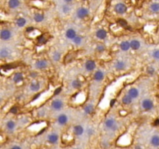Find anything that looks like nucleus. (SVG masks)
<instances>
[{"label":"nucleus","mask_w":159,"mask_h":149,"mask_svg":"<svg viewBox=\"0 0 159 149\" xmlns=\"http://www.w3.org/2000/svg\"><path fill=\"white\" fill-rule=\"evenodd\" d=\"M141 107L146 111H150L154 107V103L152 102V100L149 99H144L142 103H141Z\"/></svg>","instance_id":"nucleus-1"},{"label":"nucleus","mask_w":159,"mask_h":149,"mask_svg":"<svg viewBox=\"0 0 159 149\" xmlns=\"http://www.w3.org/2000/svg\"><path fill=\"white\" fill-rule=\"evenodd\" d=\"M114 10L116 13L118 14H123L125 13L127 10V5H125L124 3H122V2H120V3H117L114 7Z\"/></svg>","instance_id":"nucleus-2"},{"label":"nucleus","mask_w":159,"mask_h":149,"mask_svg":"<svg viewBox=\"0 0 159 149\" xmlns=\"http://www.w3.org/2000/svg\"><path fill=\"white\" fill-rule=\"evenodd\" d=\"M11 36H12V34H11L10 30L7 29H3L0 32V38L2 41H8L11 38Z\"/></svg>","instance_id":"nucleus-3"},{"label":"nucleus","mask_w":159,"mask_h":149,"mask_svg":"<svg viewBox=\"0 0 159 149\" xmlns=\"http://www.w3.org/2000/svg\"><path fill=\"white\" fill-rule=\"evenodd\" d=\"M89 15V10L86 8H79L76 12V16L79 19H84Z\"/></svg>","instance_id":"nucleus-4"},{"label":"nucleus","mask_w":159,"mask_h":149,"mask_svg":"<svg viewBox=\"0 0 159 149\" xmlns=\"http://www.w3.org/2000/svg\"><path fill=\"white\" fill-rule=\"evenodd\" d=\"M63 102L61 101V99H55L54 101L52 102L51 103V107L52 108L55 110H60L63 107Z\"/></svg>","instance_id":"nucleus-5"},{"label":"nucleus","mask_w":159,"mask_h":149,"mask_svg":"<svg viewBox=\"0 0 159 149\" xmlns=\"http://www.w3.org/2000/svg\"><path fill=\"white\" fill-rule=\"evenodd\" d=\"M86 69L88 71H92L93 70L95 69L96 67V62L92 60H88L86 62Z\"/></svg>","instance_id":"nucleus-6"},{"label":"nucleus","mask_w":159,"mask_h":149,"mask_svg":"<svg viewBox=\"0 0 159 149\" xmlns=\"http://www.w3.org/2000/svg\"><path fill=\"white\" fill-rule=\"evenodd\" d=\"M96 36L99 40H104L105 39V37H107V32L104 29H99L96 33Z\"/></svg>","instance_id":"nucleus-7"},{"label":"nucleus","mask_w":159,"mask_h":149,"mask_svg":"<svg viewBox=\"0 0 159 149\" xmlns=\"http://www.w3.org/2000/svg\"><path fill=\"white\" fill-rule=\"evenodd\" d=\"M149 9L153 13H158L159 12V2H153L149 5Z\"/></svg>","instance_id":"nucleus-8"},{"label":"nucleus","mask_w":159,"mask_h":149,"mask_svg":"<svg viewBox=\"0 0 159 149\" xmlns=\"http://www.w3.org/2000/svg\"><path fill=\"white\" fill-rule=\"evenodd\" d=\"M65 36H66V37L68 38V39L73 40L74 38L77 36V34H76V31H75L74 29L70 28V29H68V30H66Z\"/></svg>","instance_id":"nucleus-9"},{"label":"nucleus","mask_w":159,"mask_h":149,"mask_svg":"<svg viewBox=\"0 0 159 149\" xmlns=\"http://www.w3.org/2000/svg\"><path fill=\"white\" fill-rule=\"evenodd\" d=\"M35 67H36L37 69L40 70L44 69V68H46L47 67V62L45 60L37 61L36 62V64H35Z\"/></svg>","instance_id":"nucleus-10"},{"label":"nucleus","mask_w":159,"mask_h":149,"mask_svg":"<svg viewBox=\"0 0 159 149\" xmlns=\"http://www.w3.org/2000/svg\"><path fill=\"white\" fill-rule=\"evenodd\" d=\"M71 10H72V7L68 3L63 4L62 5H61V7H60V11H61V12L63 13V14H68V13H69L71 12Z\"/></svg>","instance_id":"nucleus-11"},{"label":"nucleus","mask_w":159,"mask_h":149,"mask_svg":"<svg viewBox=\"0 0 159 149\" xmlns=\"http://www.w3.org/2000/svg\"><path fill=\"white\" fill-rule=\"evenodd\" d=\"M47 140H48V142L50 144H56L58 141V135L54 133L50 134L47 137Z\"/></svg>","instance_id":"nucleus-12"},{"label":"nucleus","mask_w":159,"mask_h":149,"mask_svg":"<svg viewBox=\"0 0 159 149\" xmlns=\"http://www.w3.org/2000/svg\"><path fill=\"white\" fill-rule=\"evenodd\" d=\"M30 89L33 92H37L41 89V83L39 82H37V81L32 82L31 83V85H30Z\"/></svg>","instance_id":"nucleus-13"},{"label":"nucleus","mask_w":159,"mask_h":149,"mask_svg":"<svg viewBox=\"0 0 159 149\" xmlns=\"http://www.w3.org/2000/svg\"><path fill=\"white\" fill-rule=\"evenodd\" d=\"M73 132L76 136H81L82 134L84 133V128L81 125H76L74 127Z\"/></svg>","instance_id":"nucleus-14"},{"label":"nucleus","mask_w":159,"mask_h":149,"mask_svg":"<svg viewBox=\"0 0 159 149\" xmlns=\"http://www.w3.org/2000/svg\"><path fill=\"white\" fill-rule=\"evenodd\" d=\"M127 67L126 65V63L123 61H117L115 64V68H116V70L118 71H122V70H124Z\"/></svg>","instance_id":"nucleus-15"},{"label":"nucleus","mask_w":159,"mask_h":149,"mask_svg":"<svg viewBox=\"0 0 159 149\" xmlns=\"http://www.w3.org/2000/svg\"><path fill=\"white\" fill-rule=\"evenodd\" d=\"M9 54H10V52L8 48H2L0 50V58L2 59H5L9 57Z\"/></svg>","instance_id":"nucleus-16"},{"label":"nucleus","mask_w":159,"mask_h":149,"mask_svg":"<svg viewBox=\"0 0 159 149\" xmlns=\"http://www.w3.org/2000/svg\"><path fill=\"white\" fill-rule=\"evenodd\" d=\"M68 116L65 115V114H61L59 117H57V122L61 125H65L68 122Z\"/></svg>","instance_id":"nucleus-17"},{"label":"nucleus","mask_w":159,"mask_h":149,"mask_svg":"<svg viewBox=\"0 0 159 149\" xmlns=\"http://www.w3.org/2000/svg\"><path fill=\"white\" fill-rule=\"evenodd\" d=\"M128 95L131 96L133 99H135L139 96V91L137 88H131L128 90Z\"/></svg>","instance_id":"nucleus-18"},{"label":"nucleus","mask_w":159,"mask_h":149,"mask_svg":"<svg viewBox=\"0 0 159 149\" xmlns=\"http://www.w3.org/2000/svg\"><path fill=\"white\" fill-rule=\"evenodd\" d=\"M131 43V48L134 51H137L141 48V43L138 40H132L130 41Z\"/></svg>","instance_id":"nucleus-19"},{"label":"nucleus","mask_w":159,"mask_h":149,"mask_svg":"<svg viewBox=\"0 0 159 149\" xmlns=\"http://www.w3.org/2000/svg\"><path fill=\"white\" fill-rule=\"evenodd\" d=\"M8 5H9V7L10 9H16L20 6V0H9Z\"/></svg>","instance_id":"nucleus-20"},{"label":"nucleus","mask_w":159,"mask_h":149,"mask_svg":"<svg viewBox=\"0 0 159 149\" xmlns=\"http://www.w3.org/2000/svg\"><path fill=\"white\" fill-rule=\"evenodd\" d=\"M151 144L154 147H159V135H154L151 137Z\"/></svg>","instance_id":"nucleus-21"},{"label":"nucleus","mask_w":159,"mask_h":149,"mask_svg":"<svg viewBox=\"0 0 159 149\" xmlns=\"http://www.w3.org/2000/svg\"><path fill=\"white\" fill-rule=\"evenodd\" d=\"M104 78V73L102 72V71H96L95 74H94V79L97 82H100V81H102V79Z\"/></svg>","instance_id":"nucleus-22"},{"label":"nucleus","mask_w":159,"mask_h":149,"mask_svg":"<svg viewBox=\"0 0 159 149\" xmlns=\"http://www.w3.org/2000/svg\"><path fill=\"white\" fill-rule=\"evenodd\" d=\"M120 47L122 51H129V49L131 48V43L127 41H123V42H121V44H120Z\"/></svg>","instance_id":"nucleus-23"},{"label":"nucleus","mask_w":159,"mask_h":149,"mask_svg":"<svg viewBox=\"0 0 159 149\" xmlns=\"http://www.w3.org/2000/svg\"><path fill=\"white\" fill-rule=\"evenodd\" d=\"M23 79V75L21 72H17L14 74L13 80L15 83H19V82H22Z\"/></svg>","instance_id":"nucleus-24"},{"label":"nucleus","mask_w":159,"mask_h":149,"mask_svg":"<svg viewBox=\"0 0 159 149\" xmlns=\"http://www.w3.org/2000/svg\"><path fill=\"white\" fill-rule=\"evenodd\" d=\"M27 23V20H26L25 18L23 17H20L18 18L16 21V24L17 27H24Z\"/></svg>","instance_id":"nucleus-25"},{"label":"nucleus","mask_w":159,"mask_h":149,"mask_svg":"<svg viewBox=\"0 0 159 149\" xmlns=\"http://www.w3.org/2000/svg\"><path fill=\"white\" fill-rule=\"evenodd\" d=\"M115 123L116 122H115V120L113 118H108L105 121V127L108 129H110L114 125Z\"/></svg>","instance_id":"nucleus-26"},{"label":"nucleus","mask_w":159,"mask_h":149,"mask_svg":"<svg viewBox=\"0 0 159 149\" xmlns=\"http://www.w3.org/2000/svg\"><path fill=\"white\" fill-rule=\"evenodd\" d=\"M132 101L133 98L131 97V96H129V95H126V96H123V99H122V102H123V104L125 105L131 104V103H132Z\"/></svg>","instance_id":"nucleus-27"},{"label":"nucleus","mask_w":159,"mask_h":149,"mask_svg":"<svg viewBox=\"0 0 159 149\" xmlns=\"http://www.w3.org/2000/svg\"><path fill=\"white\" fill-rule=\"evenodd\" d=\"M84 111L86 114H91L94 111V106L92 104H88L84 108Z\"/></svg>","instance_id":"nucleus-28"},{"label":"nucleus","mask_w":159,"mask_h":149,"mask_svg":"<svg viewBox=\"0 0 159 149\" xmlns=\"http://www.w3.org/2000/svg\"><path fill=\"white\" fill-rule=\"evenodd\" d=\"M6 127L9 130V131H13V130L16 127V124H15L14 121H9L6 122Z\"/></svg>","instance_id":"nucleus-29"},{"label":"nucleus","mask_w":159,"mask_h":149,"mask_svg":"<svg viewBox=\"0 0 159 149\" xmlns=\"http://www.w3.org/2000/svg\"><path fill=\"white\" fill-rule=\"evenodd\" d=\"M72 85L74 89H80L82 87V82L79 79H75L72 81Z\"/></svg>","instance_id":"nucleus-30"},{"label":"nucleus","mask_w":159,"mask_h":149,"mask_svg":"<svg viewBox=\"0 0 159 149\" xmlns=\"http://www.w3.org/2000/svg\"><path fill=\"white\" fill-rule=\"evenodd\" d=\"M34 19L37 23H41V22H42L44 20V16L43 14H41V13H37V14L34 15Z\"/></svg>","instance_id":"nucleus-31"},{"label":"nucleus","mask_w":159,"mask_h":149,"mask_svg":"<svg viewBox=\"0 0 159 149\" xmlns=\"http://www.w3.org/2000/svg\"><path fill=\"white\" fill-rule=\"evenodd\" d=\"M52 58H53V60H54V61L56 62L59 61L61 60V53H60L59 51H54V54H53Z\"/></svg>","instance_id":"nucleus-32"},{"label":"nucleus","mask_w":159,"mask_h":149,"mask_svg":"<svg viewBox=\"0 0 159 149\" xmlns=\"http://www.w3.org/2000/svg\"><path fill=\"white\" fill-rule=\"evenodd\" d=\"M72 41H73L74 44L76 45H81L82 42V37H81V36H76V37L72 40Z\"/></svg>","instance_id":"nucleus-33"},{"label":"nucleus","mask_w":159,"mask_h":149,"mask_svg":"<svg viewBox=\"0 0 159 149\" xmlns=\"http://www.w3.org/2000/svg\"><path fill=\"white\" fill-rule=\"evenodd\" d=\"M152 57L155 60L159 61V49H155L152 52Z\"/></svg>","instance_id":"nucleus-34"},{"label":"nucleus","mask_w":159,"mask_h":149,"mask_svg":"<svg viewBox=\"0 0 159 149\" xmlns=\"http://www.w3.org/2000/svg\"><path fill=\"white\" fill-rule=\"evenodd\" d=\"M37 42L39 43L40 45H44L47 43L46 37H44V36H40V37H37Z\"/></svg>","instance_id":"nucleus-35"},{"label":"nucleus","mask_w":159,"mask_h":149,"mask_svg":"<svg viewBox=\"0 0 159 149\" xmlns=\"http://www.w3.org/2000/svg\"><path fill=\"white\" fill-rule=\"evenodd\" d=\"M147 73L150 75H153L155 73V68L153 67H148L147 68Z\"/></svg>","instance_id":"nucleus-36"},{"label":"nucleus","mask_w":159,"mask_h":149,"mask_svg":"<svg viewBox=\"0 0 159 149\" xmlns=\"http://www.w3.org/2000/svg\"><path fill=\"white\" fill-rule=\"evenodd\" d=\"M105 48L103 45H99L98 46L96 47V51L99 53H102L103 51H105Z\"/></svg>","instance_id":"nucleus-37"},{"label":"nucleus","mask_w":159,"mask_h":149,"mask_svg":"<svg viewBox=\"0 0 159 149\" xmlns=\"http://www.w3.org/2000/svg\"><path fill=\"white\" fill-rule=\"evenodd\" d=\"M118 23L120 25V26H122V27H127V22H126L124 20H118Z\"/></svg>","instance_id":"nucleus-38"},{"label":"nucleus","mask_w":159,"mask_h":149,"mask_svg":"<svg viewBox=\"0 0 159 149\" xmlns=\"http://www.w3.org/2000/svg\"><path fill=\"white\" fill-rule=\"evenodd\" d=\"M9 112H10L11 114H17V112H18V108H17V107H12V108L10 109Z\"/></svg>","instance_id":"nucleus-39"},{"label":"nucleus","mask_w":159,"mask_h":149,"mask_svg":"<svg viewBox=\"0 0 159 149\" xmlns=\"http://www.w3.org/2000/svg\"><path fill=\"white\" fill-rule=\"evenodd\" d=\"M94 133H95V131H94V130H93L92 128H89V129L87 130V134L89 137L92 136V135L94 134Z\"/></svg>","instance_id":"nucleus-40"},{"label":"nucleus","mask_w":159,"mask_h":149,"mask_svg":"<svg viewBox=\"0 0 159 149\" xmlns=\"http://www.w3.org/2000/svg\"><path fill=\"white\" fill-rule=\"evenodd\" d=\"M118 129H119V125L116 124V123H115L114 125H113V126L110 128L111 131H113V132L116 131H117Z\"/></svg>","instance_id":"nucleus-41"},{"label":"nucleus","mask_w":159,"mask_h":149,"mask_svg":"<svg viewBox=\"0 0 159 149\" xmlns=\"http://www.w3.org/2000/svg\"><path fill=\"white\" fill-rule=\"evenodd\" d=\"M61 87H58V88H57L54 92V96H57V95H58L59 93H61Z\"/></svg>","instance_id":"nucleus-42"},{"label":"nucleus","mask_w":159,"mask_h":149,"mask_svg":"<svg viewBox=\"0 0 159 149\" xmlns=\"http://www.w3.org/2000/svg\"><path fill=\"white\" fill-rule=\"evenodd\" d=\"M37 75H38V74L37 72H35V71H32V72L30 73V77H31V78H35L37 77Z\"/></svg>","instance_id":"nucleus-43"},{"label":"nucleus","mask_w":159,"mask_h":149,"mask_svg":"<svg viewBox=\"0 0 159 149\" xmlns=\"http://www.w3.org/2000/svg\"><path fill=\"white\" fill-rule=\"evenodd\" d=\"M102 146L104 149H106V148H108V147H109V143H108V142L105 141V142H102Z\"/></svg>","instance_id":"nucleus-44"},{"label":"nucleus","mask_w":159,"mask_h":149,"mask_svg":"<svg viewBox=\"0 0 159 149\" xmlns=\"http://www.w3.org/2000/svg\"><path fill=\"white\" fill-rule=\"evenodd\" d=\"M34 28L33 27H27L26 31H27V33H31V32H32V31H34Z\"/></svg>","instance_id":"nucleus-45"},{"label":"nucleus","mask_w":159,"mask_h":149,"mask_svg":"<svg viewBox=\"0 0 159 149\" xmlns=\"http://www.w3.org/2000/svg\"><path fill=\"white\" fill-rule=\"evenodd\" d=\"M115 103H116V99H113L110 101V103H109V106H110V107H113V106H114V104H115Z\"/></svg>","instance_id":"nucleus-46"},{"label":"nucleus","mask_w":159,"mask_h":149,"mask_svg":"<svg viewBox=\"0 0 159 149\" xmlns=\"http://www.w3.org/2000/svg\"><path fill=\"white\" fill-rule=\"evenodd\" d=\"M40 96H41V93H38V94L35 95V96H34V97L33 98V101H35L36 99H37L38 98L40 97Z\"/></svg>","instance_id":"nucleus-47"},{"label":"nucleus","mask_w":159,"mask_h":149,"mask_svg":"<svg viewBox=\"0 0 159 149\" xmlns=\"http://www.w3.org/2000/svg\"><path fill=\"white\" fill-rule=\"evenodd\" d=\"M154 124L155 126H159V118H157V119H156L155 121H154Z\"/></svg>","instance_id":"nucleus-48"},{"label":"nucleus","mask_w":159,"mask_h":149,"mask_svg":"<svg viewBox=\"0 0 159 149\" xmlns=\"http://www.w3.org/2000/svg\"><path fill=\"white\" fill-rule=\"evenodd\" d=\"M11 149H22V148H21V147H20V146L15 145V146H13V147H11Z\"/></svg>","instance_id":"nucleus-49"},{"label":"nucleus","mask_w":159,"mask_h":149,"mask_svg":"<svg viewBox=\"0 0 159 149\" xmlns=\"http://www.w3.org/2000/svg\"><path fill=\"white\" fill-rule=\"evenodd\" d=\"M72 1H73V0H64V2H65V3H68V4L71 3V2H72Z\"/></svg>","instance_id":"nucleus-50"},{"label":"nucleus","mask_w":159,"mask_h":149,"mask_svg":"<svg viewBox=\"0 0 159 149\" xmlns=\"http://www.w3.org/2000/svg\"><path fill=\"white\" fill-rule=\"evenodd\" d=\"M135 149H142V147H141V146L140 145V144H137V145L135 146Z\"/></svg>","instance_id":"nucleus-51"},{"label":"nucleus","mask_w":159,"mask_h":149,"mask_svg":"<svg viewBox=\"0 0 159 149\" xmlns=\"http://www.w3.org/2000/svg\"><path fill=\"white\" fill-rule=\"evenodd\" d=\"M45 130H46V129H45V128H44V129H42V130H41V131H40L39 133H38V134H41L43 133V132H44V131H45Z\"/></svg>","instance_id":"nucleus-52"},{"label":"nucleus","mask_w":159,"mask_h":149,"mask_svg":"<svg viewBox=\"0 0 159 149\" xmlns=\"http://www.w3.org/2000/svg\"><path fill=\"white\" fill-rule=\"evenodd\" d=\"M157 1H159V0H155V2H157Z\"/></svg>","instance_id":"nucleus-53"},{"label":"nucleus","mask_w":159,"mask_h":149,"mask_svg":"<svg viewBox=\"0 0 159 149\" xmlns=\"http://www.w3.org/2000/svg\"><path fill=\"white\" fill-rule=\"evenodd\" d=\"M75 149H79V148H75Z\"/></svg>","instance_id":"nucleus-54"}]
</instances>
